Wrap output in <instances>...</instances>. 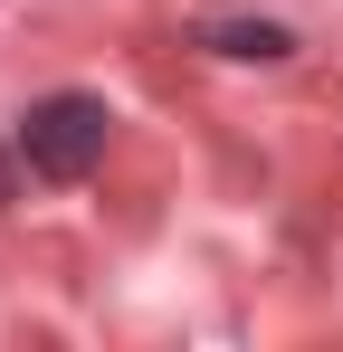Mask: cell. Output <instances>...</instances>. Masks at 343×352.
<instances>
[{
    "instance_id": "6da1fadb",
    "label": "cell",
    "mask_w": 343,
    "mask_h": 352,
    "mask_svg": "<svg viewBox=\"0 0 343 352\" xmlns=\"http://www.w3.org/2000/svg\"><path fill=\"white\" fill-rule=\"evenodd\" d=\"M105 96H48V105H29L19 115V153H29V172H48V181H86L96 162H105Z\"/></svg>"
}]
</instances>
